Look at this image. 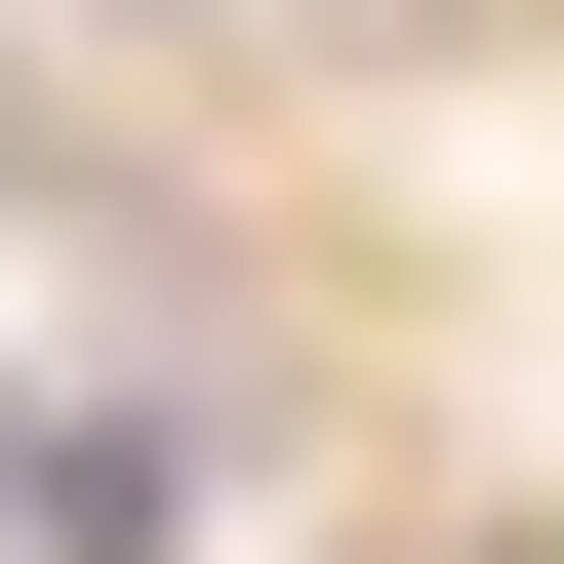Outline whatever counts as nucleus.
<instances>
[{
    "label": "nucleus",
    "instance_id": "1",
    "mask_svg": "<svg viewBox=\"0 0 564 564\" xmlns=\"http://www.w3.org/2000/svg\"><path fill=\"white\" fill-rule=\"evenodd\" d=\"M0 242H121V162H82V121H41V82H0Z\"/></svg>",
    "mask_w": 564,
    "mask_h": 564
}]
</instances>
